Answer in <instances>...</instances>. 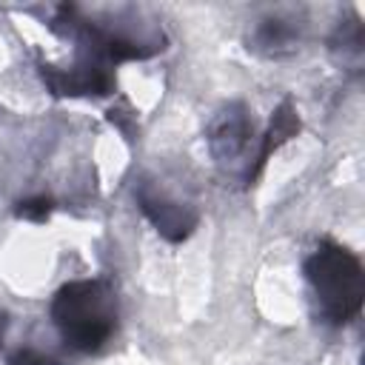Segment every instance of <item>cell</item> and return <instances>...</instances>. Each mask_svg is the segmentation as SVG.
Returning <instances> with one entry per match:
<instances>
[{
	"mask_svg": "<svg viewBox=\"0 0 365 365\" xmlns=\"http://www.w3.org/2000/svg\"><path fill=\"white\" fill-rule=\"evenodd\" d=\"M6 325H9V317L0 314V345H3V334H6Z\"/></svg>",
	"mask_w": 365,
	"mask_h": 365,
	"instance_id": "30bf717a",
	"label": "cell"
},
{
	"mask_svg": "<svg viewBox=\"0 0 365 365\" xmlns=\"http://www.w3.org/2000/svg\"><path fill=\"white\" fill-rule=\"evenodd\" d=\"M54 211V200L51 197H29V200H20L14 214L20 220H29V222H46Z\"/></svg>",
	"mask_w": 365,
	"mask_h": 365,
	"instance_id": "ba28073f",
	"label": "cell"
},
{
	"mask_svg": "<svg viewBox=\"0 0 365 365\" xmlns=\"http://www.w3.org/2000/svg\"><path fill=\"white\" fill-rule=\"evenodd\" d=\"M317 314L331 325H345L359 317L365 299V271L354 251L334 240H322L305 259Z\"/></svg>",
	"mask_w": 365,
	"mask_h": 365,
	"instance_id": "7a4b0ae2",
	"label": "cell"
},
{
	"mask_svg": "<svg viewBox=\"0 0 365 365\" xmlns=\"http://www.w3.org/2000/svg\"><path fill=\"white\" fill-rule=\"evenodd\" d=\"M51 322L74 351H100L117 331V294L106 279L66 282L51 299Z\"/></svg>",
	"mask_w": 365,
	"mask_h": 365,
	"instance_id": "6da1fadb",
	"label": "cell"
},
{
	"mask_svg": "<svg viewBox=\"0 0 365 365\" xmlns=\"http://www.w3.org/2000/svg\"><path fill=\"white\" fill-rule=\"evenodd\" d=\"M137 200H140L143 214L151 220V225H154L165 240H171V242H182V240L194 231V225H197V214H194L191 208L174 202V200L157 197V194H151V191H145V188L140 191Z\"/></svg>",
	"mask_w": 365,
	"mask_h": 365,
	"instance_id": "5b68a950",
	"label": "cell"
},
{
	"mask_svg": "<svg viewBox=\"0 0 365 365\" xmlns=\"http://www.w3.org/2000/svg\"><path fill=\"white\" fill-rule=\"evenodd\" d=\"M254 131H251V123H248V114L242 106H228L225 111L217 114V120L211 123L208 128V145H211V154L220 160V163H228V160H237L248 143H251Z\"/></svg>",
	"mask_w": 365,
	"mask_h": 365,
	"instance_id": "277c9868",
	"label": "cell"
},
{
	"mask_svg": "<svg viewBox=\"0 0 365 365\" xmlns=\"http://www.w3.org/2000/svg\"><path fill=\"white\" fill-rule=\"evenodd\" d=\"M9 365H57L54 359H48V356H43V354H37V351H17V354H11L9 356Z\"/></svg>",
	"mask_w": 365,
	"mask_h": 365,
	"instance_id": "9c48e42d",
	"label": "cell"
},
{
	"mask_svg": "<svg viewBox=\"0 0 365 365\" xmlns=\"http://www.w3.org/2000/svg\"><path fill=\"white\" fill-rule=\"evenodd\" d=\"M257 48L268 51V54H279V48H291L294 43V29L285 23V20H265L259 29H257V37H254Z\"/></svg>",
	"mask_w": 365,
	"mask_h": 365,
	"instance_id": "52a82bcc",
	"label": "cell"
},
{
	"mask_svg": "<svg viewBox=\"0 0 365 365\" xmlns=\"http://www.w3.org/2000/svg\"><path fill=\"white\" fill-rule=\"evenodd\" d=\"M297 131H299V117H297V111H294L291 103H282V106L274 111L268 131L262 134V145H259V151H257V160H254V165L248 168V182H254V180L259 177L265 160H268L282 143H288Z\"/></svg>",
	"mask_w": 365,
	"mask_h": 365,
	"instance_id": "8992f818",
	"label": "cell"
},
{
	"mask_svg": "<svg viewBox=\"0 0 365 365\" xmlns=\"http://www.w3.org/2000/svg\"><path fill=\"white\" fill-rule=\"evenodd\" d=\"M40 77L57 97H108L114 91L111 71L94 63H77L68 71L54 66H40Z\"/></svg>",
	"mask_w": 365,
	"mask_h": 365,
	"instance_id": "3957f363",
	"label": "cell"
}]
</instances>
